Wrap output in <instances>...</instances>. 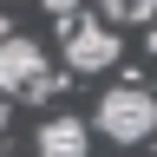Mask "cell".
Returning <instances> with one entry per match:
<instances>
[{
    "label": "cell",
    "mask_w": 157,
    "mask_h": 157,
    "mask_svg": "<svg viewBox=\"0 0 157 157\" xmlns=\"http://www.w3.org/2000/svg\"><path fill=\"white\" fill-rule=\"evenodd\" d=\"M92 124L105 131L111 144H144V137L157 131V98H151V92H137V85H111L105 98H98Z\"/></svg>",
    "instance_id": "6da1fadb"
},
{
    "label": "cell",
    "mask_w": 157,
    "mask_h": 157,
    "mask_svg": "<svg viewBox=\"0 0 157 157\" xmlns=\"http://www.w3.org/2000/svg\"><path fill=\"white\" fill-rule=\"evenodd\" d=\"M66 78L46 72V52L33 39H7L0 46V98H52Z\"/></svg>",
    "instance_id": "7a4b0ae2"
},
{
    "label": "cell",
    "mask_w": 157,
    "mask_h": 157,
    "mask_svg": "<svg viewBox=\"0 0 157 157\" xmlns=\"http://www.w3.org/2000/svg\"><path fill=\"white\" fill-rule=\"evenodd\" d=\"M118 26H105V20H66V59H72V72H105L118 66Z\"/></svg>",
    "instance_id": "3957f363"
},
{
    "label": "cell",
    "mask_w": 157,
    "mask_h": 157,
    "mask_svg": "<svg viewBox=\"0 0 157 157\" xmlns=\"http://www.w3.org/2000/svg\"><path fill=\"white\" fill-rule=\"evenodd\" d=\"M92 151V124L85 118H52L39 124V157H85Z\"/></svg>",
    "instance_id": "277c9868"
},
{
    "label": "cell",
    "mask_w": 157,
    "mask_h": 157,
    "mask_svg": "<svg viewBox=\"0 0 157 157\" xmlns=\"http://www.w3.org/2000/svg\"><path fill=\"white\" fill-rule=\"evenodd\" d=\"M105 20H118V26H144V20H157V0H105Z\"/></svg>",
    "instance_id": "5b68a950"
},
{
    "label": "cell",
    "mask_w": 157,
    "mask_h": 157,
    "mask_svg": "<svg viewBox=\"0 0 157 157\" xmlns=\"http://www.w3.org/2000/svg\"><path fill=\"white\" fill-rule=\"evenodd\" d=\"M46 13H59V20H72V13H78V0H46Z\"/></svg>",
    "instance_id": "8992f818"
},
{
    "label": "cell",
    "mask_w": 157,
    "mask_h": 157,
    "mask_svg": "<svg viewBox=\"0 0 157 157\" xmlns=\"http://www.w3.org/2000/svg\"><path fill=\"white\" fill-rule=\"evenodd\" d=\"M0 131H7V98H0Z\"/></svg>",
    "instance_id": "52a82bcc"
},
{
    "label": "cell",
    "mask_w": 157,
    "mask_h": 157,
    "mask_svg": "<svg viewBox=\"0 0 157 157\" xmlns=\"http://www.w3.org/2000/svg\"><path fill=\"white\" fill-rule=\"evenodd\" d=\"M7 39H13V33H7V20H0V46H7Z\"/></svg>",
    "instance_id": "ba28073f"
},
{
    "label": "cell",
    "mask_w": 157,
    "mask_h": 157,
    "mask_svg": "<svg viewBox=\"0 0 157 157\" xmlns=\"http://www.w3.org/2000/svg\"><path fill=\"white\" fill-rule=\"evenodd\" d=\"M151 59H157V26H151Z\"/></svg>",
    "instance_id": "9c48e42d"
},
{
    "label": "cell",
    "mask_w": 157,
    "mask_h": 157,
    "mask_svg": "<svg viewBox=\"0 0 157 157\" xmlns=\"http://www.w3.org/2000/svg\"><path fill=\"white\" fill-rule=\"evenodd\" d=\"M0 7H13V0H0Z\"/></svg>",
    "instance_id": "30bf717a"
}]
</instances>
